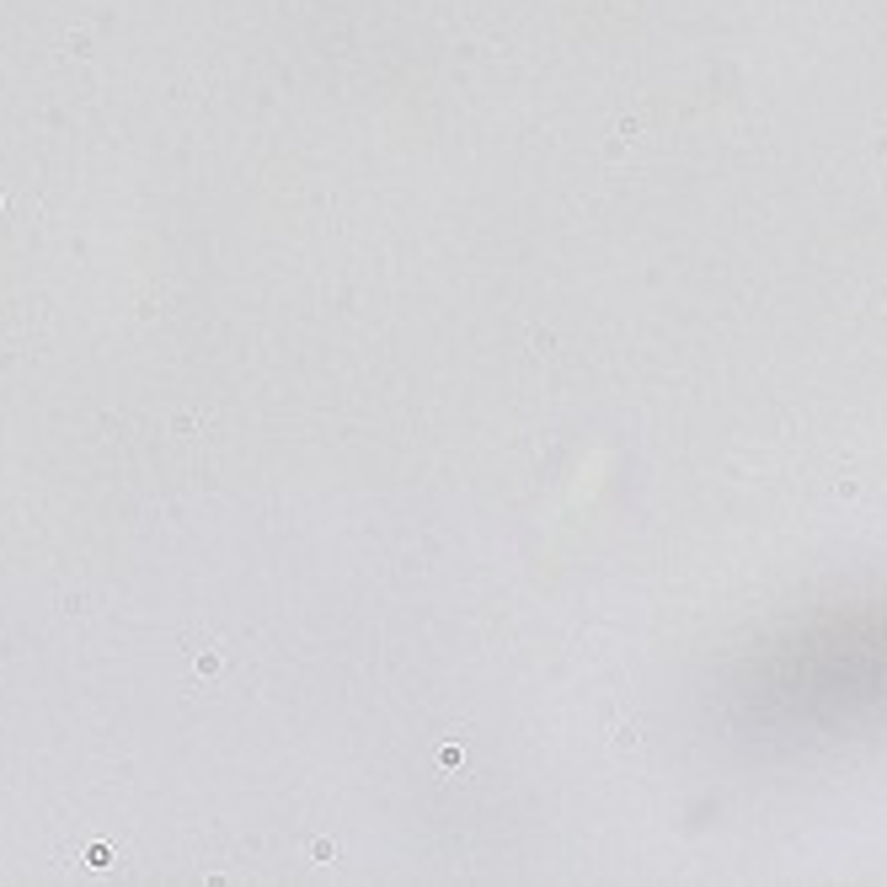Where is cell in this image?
Here are the masks:
<instances>
[{"mask_svg": "<svg viewBox=\"0 0 887 887\" xmlns=\"http://www.w3.org/2000/svg\"><path fill=\"white\" fill-rule=\"evenodd\" d=\"M171 428H177V433H193V428H203V412H182Z\"/></svg>", "mask_w": 887, "mask_h": 887, "instance_id": "6da1fadb", "label": "cell"}, {"mask_svg": "<svg viewBox=\"0 0 887 887\" xmlns=\"http://www.w3.org/2000/svg\"><path fill=\"white\" fill-rule=\"evenodd\" d=\"M631 743H636V727H631V722L615 727V748H631Z\"/></svg>", "mask_w": 887, "mask_h": 887, "instance_id": "3957f363", "label": "cell"}, {"mask_svg": "<svg viewBox=\"0 0 887 887\" xmlns=\"http://www.w3.org/2000/svg\"><path fill=\"white\" fill-rule=\"evenodd\" d=\"M220 668H225L220 652H203V658H198V674H220Z\"/></svg>", "mask_w": 887, "mask_h": 887, "instance_id": "7a4b0ae2", "label": "cell"}]
</instances>
